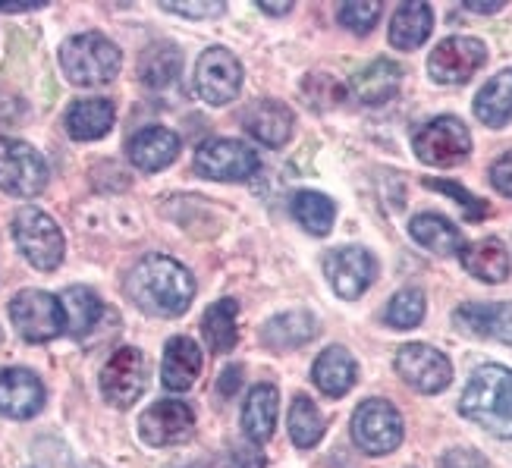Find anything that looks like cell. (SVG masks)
I'll return each mask as SVG.
<instances>
[{
	"label": "cell",
	"mask_w": 512,
	"mask_h": 468,
	"mask_svg": "<svg viewBox=\"0 0 512 468\" xmlns=\"http://www.w3.org/2000/svg\"><path fill=\"white\" fill-rule=\"evenodd\" d=\"M126 296L154 318H180L192 305L195 280L180 261L167 255H148L129 271Z\"/></svg>",
	"instance_id": "cell-1"
},
{
	"label": "cell",
	"mask_w": 512,
	"mask_h": 468,
	"mask_svg": "<svg viewBox=\"0 0 512 468\" xmlns=\"http://www.w3.org/2000/svg\"><path fill=\"white\" fill-rule=\"evenodd\" d=\"M459 409L478 428L512 440V371L503 365L478 368L462 393Z\"/></svg>",
	"instance_id": "cell-2"
},
{
	"label": "cell",
	"mask_w": 512,
	"mask_h": 468,
	"mask_svg": "<svg viewBox=\"0 0 512 468\" xmlns=\"http://www.w3.org/2000/svg\"><path fill=\"white\" fill-rule=\"evenodd\" d=\"M60 66L73 85L92 88V85L114 82L123 66V57H120L117 44L104 38L101 32H82V35H73L63 41Z\"/></svg>",
	"instance_id": "cell-3"
},
{
	"label": "cell",
	"mask_w": 512,
	"mask_h": 468,
	"mask_svg": "<svg viewBox=\"0 0 512 468\" xmlns=\"http://www.w3.org/2000/svg\"><path fill=\"white\" fill-rule=\"evenodd\" d=\"M13 239L19 245L22 258H26L38 271H54L63 261L66 239L60 227L54 224V217H48L41 208H19L13 217Z\"/></svg>",
	"instance_id": "cell-4"
},
{
	"label": "cell",
	"mask_w": 512,
	"mask_h": 468,
	"mask_svg": "<svg viewBox=\"0 0 512 468\" xmlns=\"http://www.w3.org/2000/svg\"><path fill=\"white\" fill-rule=\"evenodd\" d=\"M10 321L19 330L22 340L48 343L66 330V315L57 296L44 289H22L10 302Z\"/></svg>",
	"instance_id": "cell-5"
},
{
	"label": "cell",
	"mask_w": 512,
	"mask_h": 468,
	"mask_svg": "<svg viewBox=\"0 0 512 468\" xmlns=\"http://www.w3.org/2000/svg\"><path fill=\"white\" fill-rule=\"evenodd\" d=\"M352 440L368 456H387L403 443V415L387 399H365L352 415Z\"/></svg>",
	"instance_id": "cell-6"
},
{
	"label": "cell",
	"mask_w": 512,
	"mask_h": 468,
	"mask_svg": "<svg viewBox=\"0 0 512 468\" xmlns=\"http://www.w3.org/2000/svg\"><path fill=\"white\" fill-rule=\"evenodd\" d=\"M195 173L217 183H246L258 173V154L236 139H208L195 151Z\"/></svg>",
	"instance_id": "cell-7"
},
{
	"label": "cell",
	"mask_w": 512,
	"mask_h": 468,
	"mask_svg": "<svg viewBox=\"0 0 512 468\" xmlns=\"http://www.w3.org/2000/svg\"><path fill=\"white\" fill-rule=\"evenodd\" d=\"M48 186V164L29 145L0 136V189L16 198H35Z\"/></svg>",
	"instance_id": "cell-8"
},
{
	"label": "cell",
	"mask_w": 512,
	"mask_h": 468,
	"mask_svg": "<svg viewBox=\"0 0 512 468\" xmlns=\"http://www.w3.org/2000/svg\"><path fill=\"white\" fill-rule=\"evenodd\" d=\"M415 154L431 167H456L469 158L472 136L462 120L456 117H437L415 132Z\"/></svg>",
	"instance_id": "cell-9"
},
{
	"label": "cell",
	"mask_w": 512,
	"mask_h": 468,
	"mask_svg": "<svg viewBox=\"0 0 512 468\" xmlns=\"http://www.w3.org/2000/svg\"><path fill=\"white\" fill-rule=\"evenodd\" d=\"M242 88V63L227 48H208L195 63V92L205 104L224 107Z\"/></svg>",
	"instance_id": "cell-10"
},
{
	"label": "cell",
	"mask_w": 512,
	"mask_h": 468,
	"mask_svg": "<svg viewBox=\"0 0 512 468\" xmlns=\"http://www.w3.org/2000/svg\"><path fill=\"white\" fill-rule=\"evenodd\" d=\"M145 355L139 349H132V346H123L117 349L110 359L104 362L101 368V393L110 406H117V409H129L136 399L145 393Z\"/></svg>",
	"instance_id": "cell-11"
},
{
	"label": "cell",
	"mask_w": 512,
	"mask_h": 468,
	"mask_svg": "<svg viewBox=\"0 0 512 468\" xmlns=\"http://www.w3.org/2000/svg\"><path fill=\"white\" fill-rule=\"evenodd\" d=\"M487 60V51L478 38L469 35H453L440 41L428 57V73L440 85H462L469 82Z\"/></svg>",
	"instance_id": "cell-12"
},
{
	"label": "cell",
	"mask_w": 512,
	"mask_h": 468,
	"mask_svg": "<svg viewBox=\"0 0 512 468\" xmlns=\"http://www.w3.org/2000/svg\"><path fill=\"white\" fill-rule=\"evenodd\" d=\"M399 377L418 393H440L453 381V365L443 352L428 343H409L396 352Z\"/></svg>",
	"instance_id": "cell-13"
},
{
	"label": "cell",
	"mask_w": 512,
	"mask_h": 468,
	"mask_svg": "<svg viewBox=\"0 0 512 468\" xmlns=\"http://www.w3.org/2000/svg\"><path fill=\"white\" fill-rule=\"evenodd\" d=\"M324 274L340 299H359L377 277V261L368 249L359 245H346V249H333L324 258Z\"/></svg>",
	"instance_id": "cell-14"
},
{
	"label": "cell",
	"mask_w": 512,
	"mask_h": 468,
	"mask_svg": "<svg viewBox=\"0 0 512 468\" xmlns=\"http://www.w3.org/2000/svg\"><path fill=\"white\" fill-rule=\"evenodd\" d=\"M195 428V412L180 403V399H161L142 412L139 434L151 447H170V443H183Z\"/></svg>",
	"instance_id": "cell-15"
},
{
	"label": "cell",
	"mask_w": 512,
	"mask_h": 468,
	"mask_svg": "<svg viewBox=\"0 0 512 468\" xmlns=\"http://www.w3.org/2000/svg\"><path fill=\"white\" fill-rule=\"evenodd\" d=\"M126 151H129V161L136 170L158 173L176 161V154H180V136L167 126H148L129 139Z\"/></svg>",
	"instance_id": "cell-16"
},
{
	"label": "cell",
	"mask_w": 512,
	"mask_h": 468,
	"mask_svg": "<svg viewBox=\"0 0 512 468\" xmlns=\"http://www.w3.org/2000/svg\"><path fill=\"white\" fill-rule=\"evenodd\" d=\"M44 406V384L26 368L0 371V412L7 418H32Z\"/></svg>",
	"instance_id": "cell-17"
},
{
	"label": "cell",
	"mask_w": 512,
	"mask_h": 468,
	"mask_svg": "<svg viewBox=\"0 0 512 468\" xmlns=\"http://www.w3.org/2000/svg\"><path fill=\"white\" fill-rule=\"evenodd\" d=\"M456 324L462 330L475 333V337L487 340H500L512 346V302H497V305H484V302H469L456 308Z\"/></svg>",
	"instance_id": "cell-18"
},
{
	"label": "cell",
	"mask_w": 512,
	"mask_h": 468,
	"mask_svg": "<svg viewBox=\"0 0 512 468\" xmlns=\"http://www.w3.org/2000/svg\"><path fill=\"white\" fill-rule=\"evenodd\" d=\"M114 101L107 98H79L70 104V110H66V132L76 139V142H95V139H104L110 126H114Z\"/></svg>",
	"instance_id": "cell-19"
},
{
	"label": "cell",
	"mask_w": 512,
	"mask_h": 468,
	"mask_svg": "<svg viewBox=\"0 0 512 468\" xmlns=\"http://www.w3.org/2000/svg\"><path fill=\"white\" fill-rule=\"evenodd\" d=\"M198 371H202V349L189 337H173L164 349V365H161V381L167 390L183 393L195 384Z\"/></svg>",
	"instance_id": "cell-20"
},
{
	"label": "cell",
	"mask_w": 512,
	"mask_h": 468,
	"mask_svg": "<svg viewBox=\"0 0 512 468\" xmlns=\"http://www.w3.org/2000/svg\"><path fill=\"white\" fill-rule=\"evenodd\" d=\"M403 85V70L393 60H374L352 79V95L368 107H381L396 98Z\"/></svg>",
	"instance_id": "cell-21"
},
{
	"label": "cell",
	"mask_w": 512,
	"mask_h": 468,
	"mask_svg": "<svg viewBox=\"0 0 512 468\" xmlns=\"http://www.w3.org/2000/svg\"><path fill=\"white\" fill-rule=\"evenodd\" d=\"M434 29V13L421 0H409V4L396 7L390 22V44L396 51H415L428 41Z\"/></svg>",
	"instance_id": "cell-22"
},
{
	"label": "cell",
	"mask_w": 512,
	"mask_h": 468,
	"mask_svg": "<svg viewBox=\"0 0 512 468\" xmlns=\"http://www.w3.org/2000/svg\"><path fill=\"white\" fill-rule=\"evenodd\" d=\"M246 126L261 145L283 148L293 136V110L280 101H258L246 114Z\"/></svg>",
	"instance_id": "cell-23"
},
{
	"label": "cell",
	"mask_w": 512,
	"mask_h": 468,
	"mask_svg": "<svg viewBox=\"0 0 512 468\" xmlns=\"http://www.w3.org/2000/svg\"><path fill=\"white\" fill-rule=\"evenodd\" d=\"M311 374H315V384L321 393L327 396H346L352 387H355V377H359V365H355L352 355L343 349V346H330L318 355L315 368H311Z\"/></svg>",
	"instance_id": "cell-24"
},
{
	"label": "cell",
	"mask_w": 512,
	"mask_h": 468,
	"mask_svg": "<svg viewBox=\"0 0 512 468\" xmlns=\"http://www.w3.org/2000/svg\"><path fill=\"white\" fill-rule=\"evenodd\" d=\"M459 258H462L465 271L478 280H484V283H503L509 277V252H506V245L494 236L465 245V249L459 252Z\"/></svg>",
	"instance_id": "cell-25"
},
{
	"label": "cell",
	"mask_w": 512,
	"mask_h": 468,
	"mask_svg": "<svg viewBox=\"0 0 512 468\" xmlns=\"http://www.w3.org/2000/svg\"><path fill=\"white\" fill-rule=\"evenodd\" d=\"M315 333H318V321L311 318L308 311H283V315L264 324L261 340L277 352H286V349L305 346Z\"/></svg>",
	"instance_id": "cell-26"
},
{
	"label": "cell",
	"mask_w": 512,
	"mask_h": 468,
	"mask_svg": "<svg viewBox=\"0 0 512 468\" xmlns=\"http://www.w3.org/2000/svg\"><path fill=\"white\" fill-rule=\"evenodd\" d=\"M277 406H280V396L277 387L271 384H258L249 399H246V409H242V428L255 443L271 440L274 425H277Z\"/></svg>",
	"instance_id": "cell-27"
},
{
	"label": "cell",
	"mask_w": 512,
	"mask_h": 468,
	"mask_svg": "<svg viewBox=\"0 0 512 468\" xmlns=\"http://www.w3.org/2000/svg\"><path fill=\"white\" fill-rule=\"evenodd\" d=\"M409 233H412V239L418 245H425L428 252L443 255V258L465 249L462 233L450 224L447 217H440V214H418L409 224Z\"/></svg>",
	"instance_id": "cell-28"
},
{
	"label": "cell",
	"mask_w": 512,
	"mask_h": 468,
	"mask_svg": "<svg viewBox=\"0 0 512 468\" xmlns=\"http://www.w3.org/2000/svg\"><path fill=\"white\" fill-rule=\"evenodd\" d=\"M475 114L484 126H506L512 120V70L497 73L475 98Z\"/></svg>",
	"instance_id": "cell-29"
},
{
	"label": "cell",
	"mask_w": 512,
	"mask_h": 468,
	"mask_svg": "<svg viewBox=\"0 0 512 468\" xmlns=\"http://www.w3.org/2000/svg\"><path fill=\"white\" fill-rule=\"evenodd\" d=\"M236 315H239V302L236 299H220L205 311L202 333H205V343H208L211 352L224 355V352H230L236 346V340H239Z\"/></svg>",
	"instance_id": "cell-30"
},
{
	"label": "cell",
	"mask_w": 512,
	"mask_h": 468,
	"mask_svg": "<svg viewBox=\"0 0 512 468\" xmlns=\"http://www.w3.org/2000/svg\"><path fill=\"white\" fill-rule=\"evenodd\" d=\"M60 305H63L66 333H70V337H85V333L98 324L101 311H104L101 299L92 293V289H85V286H70V289H63Z\"/></svg>",
	"instance_id": "cell-31"
},
{
	"label": "cell",
	"mask_w": 512,
	"mask_h": 468,
	"mask_svg": "<svg viewBox=\"0 0 512 468\" xmlns=\"http://www.w3.org/2000/svg\"><path fill=\"white\" fill-rule=\"evenodd\" d=\"M180 66H183V54L176 44H151V48L142 54L139 60V76L145 85L151 88H167L176 76H180Z\"/></svg>",
	"instance_id": "cell-32"
},
{
	"label": "cell",
	"mask_w": 512,
	"mask_h": 468,
	"mask_svg": "<svg viewBox=\"0 0 512 468\" xmlns=\"http://www.w3.org/2000/svg\"><path fill=\"white\" fill-rule=\"evenodd\" d=\"M293 217L311 236H327L333 227V217H337V208L321 192H299L293 198Z\"/></svg>",
	"instance_id": "cell-33"
},
{
	"label": "cell",
	"mask_w": 512,
	"mask_h": 468,
	"mask_svg": "<svg viewBox=\"0 0 512 468\" xmlns=\"http://www.w3.org/2000/svg\"><path fill=\"white\" fill-rule=\"evenodd\" d=\"M321 434H324L321 409L311 403L308 396H296L293 409H289V440H293L299 450H308L321 440Z\"/></svg>",
	"instance_id": "cell-34"
},
{
	"label": "cell",
	"mask_w": 512,
	"mask_h": 468,
	"mask_svg": "<svg viewBox=\"0 0 512 468\" xmlns=\"http://www.w3.org/2000/svg\"><path fill=\"white\" fill-rule=\"evenodd\" d=\"M384 318L396 330H412V327H418L421 318H425V296H421L418 289H403V293H396L387 302Z\"/></svg>",
	"instance_id": "cell-35"
},
{
	"label": "cell",
	"mask_w": 512,
	"mask_h": 468,
	"mask_svg": "<svg viewBox=\"0 0 512 468\" xmlns=\"http://www.w3.org/2000/svg\"><path fill=\"white\" fill-rule=\"evenodd\" d=\"M381 13H384V7L377 4V0H349V4L340 7L337 16H340V22L349 32L368 35L374 29V22L381 19Z\"/></svg>",
	"instance_id": "cell-36"
},
{
	"label": "cell",
	"mask_w": 512,
	"mask_h": 468,
	"mask_svg": "<svg viewBox=\"0 0 512 468\" xmlns=\"http://www.w3.org/2000/svg\"><path fill=\"white\" fill-rule=\"evenodd\" d=\"M425 186H428V189H437V192L453 195L456 202L465 208V217H469V220H481V217H487V205L481 202V198H475L472 192H465L462 186H456V183H443V180H425Z\"/></svg>",
	"instance_id": "cell-37"
},
{
	"label": "cell",
	"mask_w": 512,
	"mask_h": 468,
	"mask_svg": "<svg viewBox=\"0 0 512 468\" xmlns=\"http://www.w3.org/2000/svg\"><path fill=\"white\" fill-rule=\"evenodd\" d=\"M440 468H487V459L475 450H450L440 456Z\"/></svg>",
	"instance_id": "cell-38"
},
{
	"label": "cell",
	"mask_w": 512,
	"mask_h": 468,
	"mask_svg": "<svg viewBox=\"0 0 512 468\" xmlns=\"http://www.w3.org/2000/svg\"><path fill=\"white\" fill-rule=\"evenodd\" d=\"M167 13L186 16V19H211L224 13V4H161Z\"/></svg>",
	"instance_id": "cell-39"
},
{
	"label": "cell",
	"mask_w": 512,
	"mask_h": 468,
	"mask_svg": "<svg viewBox=\"0 0 512 468\" xmlns=\"http://www.w3.org/2000/svg\"><path fill=\"white\" fill-rule=\"evenodd\" d=\"M491 183H494L497 192L512 198V151H506L503 158L491 167Z\"/></svg>",
	"instance_id": "cell-40"
},
{
	"label": "cell",
	"mask_w": 512,
	"mask_h": 468,
	"mask_svg": "<svg viewBox=\"0 0 512 468\" xmlns=\"http://www.w3.org/2000/svg\"><path fill=\"white\" fill-rule=\"evenodd\" d=\"M236 468H264V453H258L255 447H242V450H236Z\"/></svg>",
	"instance_id": "cell-41"
},
{
	"label": "cell",
	"mask_w": 512,
	"mask_h": 468,
	"mask_svg": "<svg viewBox=\"0 0 512 468\" xmlns=\"http://www.w3.org/2000/svg\"><path fill=\"white\" fill-rule=\"evenodd\" d=\"M239 384H242V368L239 365H230L224 374H220V393H224V396H233Z\"/></svg>",
	"instance_id": "cell-42"
},
{
	"label": "cell",
	"mask_w": 512,
	"mask_h": 468,
	"mask_svg": "<svg viewBox=\"0 0 512 468\" xmlns=\"http://www.w3.org/2000/svg\"><path fill=\"white\" fill-rule=\"evenodd\" d=\"M462 7L469 10V13H497V10H503L506 4H503V0H494V4H478V0H465Z\"/></svg>",
	"instance_id": "cell-43"
},
{
	"label": "cell",
	"mask_w": 512,
	"mask_h": 468,
	"mask_svg": "<svg viewBox=\"0 0 512 468\" xmlns=\"http://www.w3.org/2000/svg\"><path fill=\"white\" fill-rule=\"evenodd\" d=\"M258 10H261V13H271V16H283V13L293 10V4H289V0H286V4H267V0H261Z\"/></svg>",
	"instance_id": "cell-44"
}]
</instances>
